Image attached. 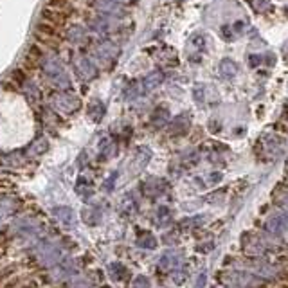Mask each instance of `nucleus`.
Listing matches in <instances>:
<instances>
[{
    "instance_id": "obj_1",
    "label": "nucleus",
    "mask_w": 288,
    "mask_h": 288,
    "mask_svg": "<svg viewBox=\"0 0 288 288\" xmlns=\"http://www.w3.org/2000/svg\"><path fill=\"white\" fill-rule=\"evenodd\" d=\"M69 18H70V15H67V13H63V11H58V9H51V8L42 9V20L47 24H52V26H56L58 29L67 27Z\"/></svg>"
},
{
    "instance_id": "obj_2",
    "label": "nucleus",
    "mask_w": 288,
    "mask_h": 288,
    "mask_svg": "<svg viewBox=\"0 0 288 288\" xmlns=\"http://www.w3.org/2000/svg\"><path fill=\"white\" fill-rule=\"evenodd\" d=\"M36 33L38 34H44V36L47 38H54V40H61V29H58L56 26H52V24H47L44 22V20H40V22L36 24Z\"/></svg>"
},
{
    "instance_id": "obj_3",
    "label": "nucleus",
    "mask_w": 288,
    "mask_h": 288,
    "mask_svg": "<svg viewBox=\"0 0 288 288\" xmlns=\"http://www.w3.org/2000/svg\"><path fill=\"white\" fill-rule=\"evenodd\" d=\"M45 8L58 9V11H63V13H67V15L76 13V6L72 4V0H47V6H45Z\"/></svg>"
},
{
    "instance_id": "obj_4",
    "label": "nucleus",
    "mask_w": 288,
    "mask_h": 288,
    "mask_svg": "<svg viewBox=\"0 0 288 288\" xmlns=\"http://www.w3.org/2000/svg\"><path fill=\"white\" fill-rule=\"evenodd\" d=\"M36 42H38V45H45V47H51V49H56V45H58V42L59 40H54V38H47V36H44V34H38L36 33Z\"/></svg>"
},
{
    "instance_id": "obj_5",
    "label": "nucleus",
    "mask_w": 288,
    "mask_h": 288,
    "mask_svg": "<svg viewBox=\"0 0 288 288\" xmlns=\"http://www.w3.org/2000/svg\"><path fill=\"white\" fill-rule=\"evenodd\" d=\"M22 69H26L27 72H31V70H34V69H36V59H34L33 56H26V58H24V65H22Z\"/></svg>"
},
{
    "instance_id": "obj_6",
    "label": "nucleus",
    "mask_w": 288,
    "mask_h": 288,
    "mask_svg": "<svg viewBox=\"0 0 288 288\" xmlns=\"http://www.w3.org/2000/svg\"><path fill=\"white\" fill-rule=\"evenodd\" d=\"M29 56H33L34 59L40 58V56H42L40 45H38V44H33V45H31V47H29Z\"/></svg>"
},
{
    "instance_id": "obj_7",
    "label": "nucleus",
    "mask_w": 288,
    "mask_h": 288,
    "mask_svg": "<svg viewBox=\"0 0 288 288\" xmlns=\"http://www.w3.org/2000/svg\"><path fill=\"white\" fill-rule=\"evenodd\" d=\"M276 288H288V283H279Z\"/></svg>"
},
{
    "instance_id": "obj_8",
    "label": "nucleus",
    "mask_w": 288,
    "mask_h": 288,
    "mask_svg": "<svg viewBox=\"0 0 288 288\" xmlns=\"http://www.w3.org/2000/svg\"><path fill=\"white\" fill-rule=\"evenodd\" d=\"M281 277H283V281H284V283H288V272H284Z\"/></svg>"
}]
</instances>
